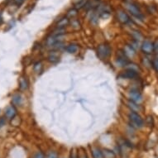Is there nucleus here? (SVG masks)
<instances>
[{"label":"nucleus","instance_id":"nucleus-1","mask_svg":"<svg viewBox=\"0 0 158 158\" xmlns=\"http://www.w3.org/2000/svg\"><path fill=\"white\" fill-rule=\"evenodd\" d=\"M129 119H130L131 122L132 123V126L137 128H142L144 125V122L143 119L142 118V117L139 114L136 112H131L128 115Z\"/></svg>","mask_w":158,"mask_h":158},{"label":"nucleus","instance_id":"nucleus-2","mask_svg":"<svg viewBox=\"0 0 158 158\" xmlns=\"http://www.w3.org/2000/svg\"><path fill=\"white\" fill-rule=\"evenodd\" d=\"M129 97H130L131 101L137 103L138 104H139L140 103L142 102V100H143L142 94L138 90H132L130 92H129Z\"/></svg>","mask_w":158,"mask_h":158},{"label":"nucleus","instance_id":"nucleus-3","mask_svg":"<svg viewBox=\"0 0 158 158\" xmlns=\"http://www.w3.org/2000/svg\"><path fill=\"white\" fill-rule=\"evenodd\" d=\"M128 9L134 17L138 18L140 20H143V15L142 14L141 11H140L137 5H135L133 3H128Z\"/></svg>","mask_w":158,"mask_h":158},{"label":"nucleus","instance_id":"nucleus-4","mask_svg":"<svg viewBox=\"0 0 158 158\" xmlns=\"http://www.w3.org/2000/svg\"><path fill=\"white\" fill-rule=\"evenodd\" d=\"M111 53V49L110 47L105 44L100 45L98 47V54L101 58H106L110 55Z\"/></svg>","mask_w":158,"mask_h":158},{"label":"nucleus","instance_id":"nucleus-5","mask_svg":"<svg viewBox=\"0 0 158 158\" xmlns=\"http://www.w3.org/2000/svg\"><path fill=\"white\" fill-rule=\"evenodd\" d=\"M142 51L145 54H151L154 51V44L149 41H145L141 46Z\"/></svg>","mask_w":158,"mask_h":158},{"label":"nucleus","instance_id":"nucleus-6","mask_svg":"<svg viewBox=\"0 0 158 158\" xmlns=\"http://www.w3.org/2000/svg\"><path fill=\"white\" fill-rule=\"evenodd\" d=\"M138 76V74L137 70H135L134 69H128L122 74V77L126 78V79H135Z\"/></svg>","mask_w":158,"mask_h":158},{"label":"nucleus","instance_id":"nucleus-7","mask_svg":"<svg viewBox=\"0 0 158 158\" xmlns=\"http://www.w3.org/2000/svg\"><path fill=\"white\" fill-rule=\"evenodd\" d=\"M118 17L119 21L121 22H122V23H128L130 21V18H129L128 15L125 12H123V11H119L118 13Z\"/></svg>","mask_w":158,"mask_h":158},{"label":"nucleus","instance_id":"nucleus-8","mask_svg":"<svg viewBox=\"0 0 158 158\" xmlns=\"http://www.w3.org/2000/svg\"><path fill=\"white\" fill-rule=\"evenodd\" d=\"M5 115L8 118H13L16 116V109L13 106H9L7 108L6 111H5Z\"/></svg>","mask_w":158,"mask_h":158},{"label":"nucleus","instance_id":"nucleus-9","mask_svg":"<svg viewBox=\"0 0 158 158\" xmlns=\"http://www.w3.org/2000/svg\"><path fill=\"white\" fill-rule=\"evenodd\" d=\"M103 158H116V154L113 151L110 149L104 148L102 150Z\"/></svg>","mask_w":158,"mask_h":158},{"label":"nucleus","instance_id":"nucleus-10","mask_svg":"<svg viewBox=\"0 0 158 158\" xmlns=\"http://www.w3.org/2000/svg\"><path fill=\"white\" fill-rule=\"evenodd\" d=\"M91 152L93 158H103L102 151L97 147H93L91 149Z\"/></svg>","mask_w":158,"mask_h":158},{"label":"nucleus","instance_id":"nucleus-11","mask_svg":"<svg viewBox=\"0 0 158 158\" xmlns=\"http://www.w3.org/2000/svg\"><path fill=\"white\" fill-rule=\"evenodd\" d=\"M128 107L130 108L132 110V112H138L141 110V106H140L138 103H134L132 102V101H129V102L128 103Z\"/></svg>","mask_w":158,"mask_h":158},{"label":"nucleus","instance_id":"nucleus-12","mask_svg":"<svg viewBox=\"0 0 158 158\" xmlns=\"http://www.w3.org/2000/svg\"><path fill=\"white\" fill-rule=\"evenodd\" d=\"M19 84H20V88L22 90H27L28 87V83L27 79L24 78V77H21L20 81H19Z\"/></svg>","mask_w":158,"mask_h":158},{"label":"nucleus","instance_id":"nucleus-13","mask_svg":"<svg viewBox=\"0 0 158 158\" xmlns=\"http://www.w3.org/2000/svg\"><path fill=\"white\" fill-rule=\"evenodd\" d=\"M124 53L126 54V56H133L135 55V51L131 46H127L124 49Z\"/></svg>","mask_w":158,"mask_h":158},{"label":"nucleus","instance_id":"nucleus-14","mask_svg":"<svg viewBox=\"0 0 158 158\" xmlns=\"http://www.w3.org/2000/svg\"><path fill=\"white\" fill-rule=\"evenodd\" d=\"M77 50H78V47L75 44H70V45H69L68 47H66V51L70 53V54L75 53L77 51Z\"/></svg>","mask_w":158,"mask_h":158},{"label":"nucleus","instance_id":"nucleus-15","mask_svg":"<svg viewBox=\"0 0 158 158\" xmlns=\"http://www.w3.org/2000/svg\"><path fill=\"white\" fill-rule=\"evenodd\" d=\"M68 23H69V20H68L67 18H65L61 19V20L58 22L57 27H58V28H64V27L68 25Z\"/></svg>","mask_w":158,"mask_h":158},{"label":"nucleus","instance_id":"nucleus-16","mask_svg":"<svg viewBox=\"0 0 158 158\" xmlns=\"http://www.w3.org/2000/svg\"><path fill=\"white\" fill-rule=\"evenodd\" d=\"M13 102L17 105H20L22 103V97L19 94H16L13 97Z\"/></svg>","mask_w":158,"mask_h":158},{"label":"nucleus","instance_id":"nucleus-17","mask_svg":"<svg viewBox=\"0 0 158 158\" xmlns=\"http://www.w3.org/2000/svg\"><path fill=\"white\" fill-rule=\"evenodd\" d=\"M48 60L50 62H52V63H55L59 61V57L56 55H51V56L48 57Z\"/></svg>","mask_w":158,"mask_h":158},{"label":"nucleus","instance_id":"nucleus-18","mask_svg":"<svg viewBox=\"0 0 158 158\" xmlns=\"http://www.w3.org/2000/svg\"><path fill=\"white\" fill-rule=\"evenodd\" d=\"M146 121H147V124L148 125L149 127H152L153 125V122H154V120H153V117L149 115L147 116V118H146Z\"/></svg>","mask_w":158,"mask_h":158},{"label":"nucleus","instance_id":"nucleus-19","mask_svg":"<svg viewBox=\"0 0 158 158\" xmlns=\"http://www.w3.org/2000/svg\"><path fill=\"white\" fill-rule=\"evenodd\" d=\"M76 14H77V10L73 9L70 10V11L68 12V13H67V17H69V18H74Z\"/></svg>","mask_w":158,"mask_h":158},{"label":"nucleus","instance_id":"nucleus-20","mask_svg":"<svg viewBox=\"0 0 158 158\" xmlns=\"http://www.w3.org/2000/svg\"><path fill=\"white\" fill-rule=\"evenodd\" d=\"M70 158H79V153L74 148L70 151Z\"/></svg>","mask_w":158,"mask_h":158},{"label":"nucleus","instance_id":"nucleus-21","mask_svg":"<svg viewBox=\"0 0 158 158\" xmlns=\"http://www.w3.org/2000/svg\"><path fill=\"white\" fill-rule=\"evenodd\" d=\"M152 66L155 69V70L158 72V58H155L152 61Z\"/></svg>","mask_w":158,"mask_h":158},{"label":"nucleus","instance_id":"nucleus-22","mask_svg":"<svg viewBox=\"0 0 158 158\" xmlns=\"http://www.w3.org/2000/svg\"><path fill=\"white\" fill-rule=\"evenodd\" d=\"M47 158H58V156L55 151H51L48 153Z\"/></svg>","mask_w":158,"mask_h":158},{"label":"nucleus","instance_id":"nucleus-23","mask_svg":"<svg viewBox=\"0 0 158 158\" xmlns=\"http://www.w3.org/2000/svg\"><path fill=\"white\" fill-rule=\"evenodd\" d=\"M33 158H45V157H44V154L41 151H38V152H37L35 154V156H34Z\"/></svg>","mask_w":158,"mask_h":158},{"label":"nucleus","instance_id":"nucleus-24","mask_svg":"<svg viewBox=\"0 0 158 158\" xmlns=\"http://www.w3.org/2000/svg\"><path fill=\"white\" fill-rule=\"evenodd\" d=\"M84 3H85V1H84V0H82L81 2H80V3H77V7H76V8H77V9H78V8H79V9L82 8L84 5Z\"/></svg>","mask_w":158,"mask_h":158},{"label":"nucleus","instance_id":"nucleus-25","mask_svg":"<svg viewBox=\"0 0 158 158\" xmlns=\"http://www.w3.org/2000/svg\"><path fill=\"white\" fill-rule=\"evenodd\" d=\"M22 1L23 0H14V2L16 3V4H18V5H20L22 3Z\"/></svg>","mask_w":158,"mask_h":158}]
</instances>
